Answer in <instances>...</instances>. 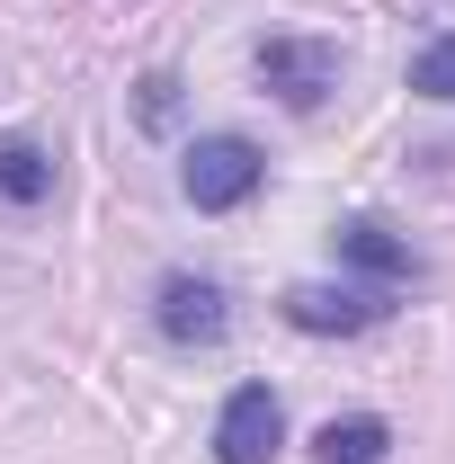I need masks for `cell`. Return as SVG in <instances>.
I'll return each instance as SVG.
<instances>
[{
    "label": "cell",
    "instance_id": "cell-1",
    "mask_svg": "<svg viewBox=\"0 0 455 464\" xmlns=\"http://www.w3.org/2000/svg\"><path fill=\"white\" fill-rule=\"evenodd\" d=\"M188 197L206 206V215H232V206H250L259 197V179H268V161H259V143H241V134H206V143H188Z\"/></svg>",
    "mask_w": 455,
    "mask_h": 464
},
{
    "label": "cell",
    "instance_id": "cell-2",
    "mask_svg": "<svg viewBox=\"0 0 455 464\" xmlns=\"http://www.w3.org/2000/svg\"><path fill=\"white\" fill-rule=\"evenodd\" d=\"M259 81L277 90L286 108L313 116L340 90V45H322V36H268V45H259Z\"/></svg>",
    "mask_w": 455,
    "mask_h": 464
},
{
    "label": "cell",
    "instance_id": "cell-3",
    "mask_svg": "<svg viewBox=\"0 0 455 464\" xmlns=\"http://www.w3.org/2000/svg\"><path fill=\"white\" fill-rule=\"evenodd\" d=\"M286 447V411L268 384H241L224 402V420H215V464H277Z\"/></svg>",
    "mask_w": 455,
    "mask_h": 464
},
{
    "label": "cell",
    "instance_id": "cell-4",
    "mask_svg": "<svg viewBox=\"0 0 455 464\" xmlns=\"http://www.w3.org/2000/svg\"><path fill=\"white\" fill-rule=\"evenodd\" d=\"M393 304L375 286H295L286 295V322L295 331H313V340H357V331H375Z\"/></svg>",
    "mask_w": 455,
    "mask_h": 464
},
{
    "label": "cell",
    "instance_id": "cell-5",
    "mask_svg": "<svg viewBox=\"0 0 455 464\" xmlns=\"http://www.w3.org/2000/svg\"><path fill=\"white\" fill-rule=\"evenodd\" d=\"M152 322H161V340H179V348H215L232 331V304H224L215 277H161Z\"/></svg>",
    "mask_w": 455,
    "mask_h": 464
},
{
    "label": "cell",
    "instance_id": "cell-6",
    "mask_svg": "<svg viewBox=\"0 0 455 464\" xmlns=\"http://www.w3.org/2000/svg\"><path fill=\"white\" fill-rule=\"evenodd\" d=\"M0 197H9V206H45V197H54V152L27 143V134H9V143H0Z\"/></svg>",
    "mask_w": 455,
    "mask_h": 464
},
{
    "label": "cell",
    "instance_id": "cell-7",
    "mask_svg": "<svg viewBox=\"0 0 455 464\" xmlns=\"http://www.w3.org/2000/svg\"><path fill=\"white\" fill-rule=\"evenodd\" d=\"M313 456L322 464H384L393 456V429H384L375 411H357V420H331V429L313 438Z\"/></svg>",
    "mask_w": 455,
    "mask_h": 464
},
{
    "label": "cell",
    "instance_id": "cell-8",
    "mask_svg": "<svg viewBox=\"0 0 455 464\" xmlns=\"http://www.w3.org/2000/svg\"><path fill=\"white\" fill-rule=\"evenodd\" d=\"M340 259L348 268H366V277H411V241H393L384 224H340Z\"/></svg>",
    "mask_w": 455,
    "mask_h": 464
},
{
    "label": "cell",
    "instance_id": "cell-9",
    "mask_svg": "<svg viewBox=\"0 0 455 464\" xmlns=\"http://www.w3.org/2000/svg\"><path fill=\"white\" fill-rule=\"evenodd\" d=\"M411 90H420V99H447V108H455V36H438L429 54L411 63Z\"/></svg>",
    "mask_w": 455,
    "mask_h": 464
},
{
    "label": "cell",
    "instance_id": "cell-10",
    "mask_svg": "<svg viewBox=\"0 0 455 464\" xmlns=\"http://www.w3.org/2000/svg\"><path fill=\"white\" fill-rule=\"evenodd\" d=\"M170 116H179V81L152 72V81H143V125H170Z\"/></svg>",
    "mask_w": 455,
    "mask_h": 464
}]
</instances>
